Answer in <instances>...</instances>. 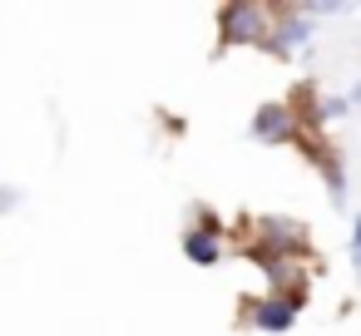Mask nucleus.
I'll return each instance as SVG.
<instances>
[{"label": "nucleus", "mask_w": 361, "mask_h": 336, "mask_svg": "<svg viewBox=\"0 0 361 336\" xmlns=\"http://www.w3.org/2000/svg\"><path fill=\"white\" fill-rule=\"evenodd\" d=\"M218 35H223V45H267L272 40V20H267L262 6L233 0V6L218 11Z\"/></svg>", "instance_id": "obj_1"}, {"label": "nucleus", "mask_w": 361, "mask_h": 336, "mask_svg": "<svg viewBox=\"0 0 361 336\" xmlns=\"http://www.w3.org/2000/svg\"><path fill=\"white\" fill-rule=\"evenodd\" d=\"M302 301H307V292H272V297H262V301H252V306H247V321H252L257 331L282 336V331H292V326H297Z\"/></svg>", "instance_id": "obj_2"}, {"label": "nucleus", "mask_w": 361, "mask_h": 336, "mask_svg": "<svg viewBox=\"0 0 361 336\" xmlns=\"http://www.w3.org/2000/svg\"><path fill=\"white\" fill-rule=\"evenodd\" d=\"M307 40H312V15H307L302 6H287V11L272 15V40H267L262 50L277 55V60H292Z\"/></svg>", "instance_id": "obj_3"}, {"label": "nucleus", "mask_w": 361, "mask_h": 336, "mask_svg": "<svg viewBox=\"0 0 361 336\" xmlns=\"http://www.w3.org/2000/svg\"><path fill=\"white\" fill-rule=\"evenodd\" d=\"M297 114H292V104H262L257 114H252V139L257 144H292L297 139Z\"/></svg>", "instance_id": "obj_4"}, {"label": "nucleus", "mask_w": 361, "mask_h": 336, "mask_svg": "<svg viewBox=\"0 0 361 336\" xmlns=\"http://www.w3.org/2000/svg\"><path fill=\"white\" fill-rule=\"evenodd\" d=\"M302 144H307V158L322 168L331 203H336V208H346V173H341V158H336V149H326V144H317V139H302Z\"/></svg>", "instance_id": "obj_5"}, {"label": "nucleus", "mask_w": 361, "mask_h": 336, "mask_svg": "<svg viewBox=\"0 0 361 336\" xmlns=\"http://www.w3.org/2000/svg\"><path fill=\"white\" fill-rule=\"evenodd\" d=\"M178 247H183V257L193 262V267H218L223 262V237H213V232H203V228H183V237H178Z\"/></svg>", "instance_id": "obj_6"}, {"label": "nucleus", "mask_w": 361, "mask_h": 336, "mask_svg": "<svg viewBox=\"0 0 361 336\" xmlns=\"http://www.w3.org/2000/svg\"><path fill=\"white\" fill-rule=\"evenodd\" d=\"M193 228H203V232H213V237H223V232H228V228H223V218H218L213 208H198V213H193Z\"/></svg>", "instance_id": "obj_7"}, {"label": "nucleus", "mask_w": 361, "mask_h": 336, "mask_svg": "<svg viewBox=\"0 0 361 336\" xmlns=\"http://www.w3.org/2000/svg\"><path fill=\"white\" fill-rule=\"evenodd\" d=\"M16 208H20V188L0 183V218H6V213H16Z\"/></svg>", "instance_id": "obj_8"}, {"label": "nucleus", "mask_w": 361, "mask_h": 336, "mask_svg": "<svg viewBox=\"0 0 361 336\" xmlns=\"http://www.w3.org/2000/svg\"><path fill=\"white\" fill-rule=\"evenodd\" d=\"M351 257H361V218L351 223Z\"/></svg>", "instance_id": "obj_9"}, {"label": "nucleus", "mask_w": 361, "mask_h": 336, "mask_svg": "<svg viewBox=\"0 0 361 336\" xmlns=\"http://www.w3.org/2000/svg\"><path fill=\"white\" fill-rule=\"evenodd\" d=\"M346 104H351V109H361V80L351 85V94H346Z\"/></svg>", "instance_id": "obj_10"}]
</instances>
